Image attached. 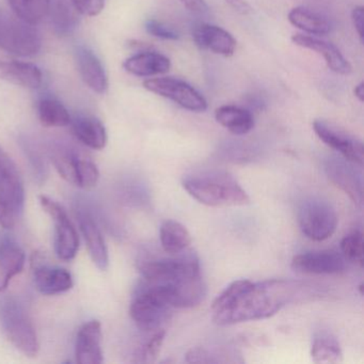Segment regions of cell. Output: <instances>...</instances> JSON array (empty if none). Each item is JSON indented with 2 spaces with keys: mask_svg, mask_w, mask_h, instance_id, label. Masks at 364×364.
<instances>
[{
  "mask_svg": "<svg viewBox=\"0 0 364 364\" xmlns=\"http://www.w3.org/2000/svg\"><path fill=\"white\" fill-rule=\"evenodd\" d=\"M310 296V287L299 281H234L213 302V321L218 326H230L268 318L283 306Z\"/></svg>",
  "mask_w": 364,
  "mask_h": 364,
  "instance_id": "1",
  "label": "cell"
},
{
  "mask_svg": "<svg viewBox=\"0 0 364 364\" xmlns=\"http://www.w3.org/2000/svg\"><path fill=\"white\" fill-rule=\"evenodd\" d=\"M185 191L201 204L212 208L244 206L250 198L237 181L220 171L200 172L183 181Z\"/></svg>",
  "mask_w": 364,
  "mask_h": 364,
  "instance_id": "2",
  "label": "cell"
},
{
  "mask_svg": "<svg viewBox=\"0 0 364 364\" xmlns=\"http://www.w3.org/2000/svg\"><path fill=\"white\" fill-rule=\"evenodd\" d=\"M0 326L16 349L27 357H36L40 344L35 326L25 306L14 296L0 298Z\"/></svg>",
  "mask_w": 364,
  "mask_h": 364,
  "instance_id": "3",
  "label": "cell"
},
{
  "mask_svg": "<svg viewBox=\"0 0 364 364\" xmlns=\"http://www.w3.org/2000/svg\"><path fill=\"white\" fill-rule=\"evenodd\" d=\"M24 206L22 176L16 163L0 146V225L12 229L22 217Z\"/></svg>",
  "mask_w": 364,
  "mask_h": 364,
  "instance_id": "4",
  "label": "cell"
},
{
  "mask_svg": "<svg viewBox=\"0 0 364 364\" xmlns=\"http://www.w3.org/2000/svg\"><path fill=\"white\" fill-rule=\"evenodd\" d=\"M142 280L153 284H173L178 281L201 274L199 259L193 252L176 257L144 262L140 266Z\"/></svg>",
  "mask_w": 364,
  "mask_h": 364,
  "instance_id": "5",
  "label": "cell"
},
{
  "mask_svg": "<svg viewBox=\"0 0 364 364\" xmlns=\"http://www.w3.org/2000/svg\"><path fill=\"white\" fill-rule=\"evenodd\" d=\"M172 306L161 289L142 281L131 304L132 319L142 331H156L168 319Z\"/></svg>",
  "mask_w": 364,
  "mask_h": 364,
  "instance_id": "6",
  "label": "cell"
},
{
  "mask_svg": "<svg viewBox=\"0 0 364 364\" xmlns=\"http://www.w3.org/2000/svg\"><path fill=\"white\" fill-rule=\"evenodd\" d=\"M41 48V35L36 26L16 16H0V50L18 57H33Z\"/></svg>",
  "mask_w": 364,
  "mask_h": 364,
  "instance_id": "7",
  "label": "cell"
},
{
  "mask_svg": "<svg viewBox=\"0 0 364 364\" xmlns=\"http://www.w3.org/2000/svg\"><path fill=\"white\" fill-rule=\"evenodd\" d=\"M302 233L314 242H323L333 235L338 228V215L331 204L321 199L306 200L298 213Z\"/></svg>",
  "mask_w": 364,
  "mask_h": 364,
  "instance_id": "8",
  "label": "cell"
},
{
  "mask_svg": "<svg viewBox=\"0 0 364 364\" xmlns=\"http://www.w3.org/2000/svg\"><path fill=\"white\" fill-rule=\"evenodd\" d=\"M144 88L149 92L171 100L189 112H203L208 109V102L203 95L184 80L173 77L150 78L144 80Z\"/></svg>",
  "mask_w": 364,
  "mask_h": 364,
  "instance_id": "9",
  "label": "cell"
},
{
  "mask_svg": "<svg viewBox=\"0 0 364 364\" xmlns=\"http://www.w3.org/2000/svg\"><path fill=\"white\" fill-rule=\"evenodd\" d=\"M40 204L55 223V251L63 261H71L80 248L77 231L70 220L65 208L46 196L40 197Z\"/></svg>",
  "mask_w": 364,
  "mask_h": 364,
  "instance_id": "10",
  "label": "cell"
},
{
  "mask_svg": "<svg viewBox=\"0 0 364 364\" xmlns=\"http://www.w3.org/2000/svg\"><path fill=\"white\" fill-rule=\"evenodd\" d=\"M313 129L323 144L338 151L347 161L360 167L363 166V144L360 140L323 120H315Z\"/></svg>",
  "mask_w": 364,
  "mask_h": 364,
  "instance_id": "11",
  "label": "cell"
},
{
  "mask_svg": "<svg viewBox=\"0 0 364 364\" xmlns=\"http://www.w3.org/2000/svg\"><path fill=\"white\" fill-rule=\"evenodd\" d=\"M345 261L336 250L311 251L294 257L291 268L304 274H338L345 270Z\"/></svg>",
  "mask_w": 364,
  "mask_h": 364,
  "instance_id": "12",
  "label": "cell"
},
{
  "mask_svg": "<svg viewBox=\"0 0 364 364\" xmlns=\"http://www.w3.org/2000/svg\"><path fill=\"white\" fill-rule=\"evenodd\" d=\"M75 215L93 263L99 269H107L108 264H109L108 249L103 234H102L97 221L95 220V217L91 214L90 210L82 204L80 205L77 204V208H75Z\"/></svg>",
  "mask_w": 364,
  "mask_h": 364,
  "instance_id": "13",
  "label": "cell"
},
{
  "mask_svg": "<svg viewBox=\"0 0 364 364\" xmlns=\"http://www.w3.org/2000/svg\"><path fill=\"white\" fill-rule=\"evenodd\" d=\"M102 325L97 319L87 321L80 328L76 336L75 357L80 364L103 363Z\"/></svg>",
  "mask_w": 364,
  "mask_h": 364,
  "instance_id": "14",
  "label": "cell"
},
{
  "mask_svg": "<svg viewBox=\"0 0 364 364\" xmlns=\"http://www.w3.org/2000/svg\"><path fill=\"white\" fill-rule=\"evenodd\" d=\"M193 39L201 50H210L223 57L233 56L237 46L229 31L210 24L196 26L193 31Z\"/></svg>",
  "mask_w": 364,
  "mask_h": 364,
  "instance_id": "15",
  "label": "cell"
},
{
  "mask_svg": "<svg viewBox=\"0 0 364 364\" xmlns=\"http://www.w3.org/2000/svg\"><path fill=\"white\" fill-rule=\"evenodd\" d=\"M291 41L295 46H300L306 50H313L317 54L323 56L327 67L334 73L340 75H349L353 72L349 61L343 56L336 46L323 40L317 39L314 36L294 35Z\"/></svg>",
  "mask_w": 364,
  "mask_h": 364,
  "instance_id": "16",
  "label": "cell"
},
{
  "mask_svg": "<svg viewBox=\"0 0 364 364\" xmlns=\"http://www.w3.org/2000/svg\"><path fill=\"white\" fill-rule=\"evenodd\" d=\"M76 65L85 84L99 95H105L108 89V77L99 57L86 46H78L75 50Z\"/></svg>",
  "mask_w": 364,
  "mask_h": 364,
  "instance_id": "17",
  "label": "cell"
},
{
  "mask_svg": "<svg viewBox=\"0 0 364 364\" xmlns=\"http://www.w3.org/2000/svg\"><path fill=\"white\" fill-rule=\"evenodd\" d=\"M48 156L59 176L67 182L76 185L80 163L85 155L68 144L54 141L48 144Z\"/></svg>",
  "mask_w": 364,
  "mask_h": 364,
  "instance_id": "18",
  "label": "cell"
},
{
  "mask_svg": "<svg viewBox=\"0 0 364 364\" xmlns=\"http://www.w3.org/2000/svg\"><path fill=\"white\" fill-rule=\"evenodd\" d=\"M33 280L38 291L43 295H57L73 287L72 274L65 268L37 264L33 267Z\"/></svg>",
  "mask_w": 364,
  "mask_h": 364,
  "instance_id": "19",
  "label": "cell"
},
{
  "mask_svg": "<svg viewBox=\"0 0 364 364\" xmlns=\"http://www.w3.org/2000/svg\"><path fill=\"white\" fill-rule=\"evenodd\" d=\"M26 255L11 238L0 240V293L7 289L14 277L24 269Z\"/></svg>",
  "mask_w": 364,
  "mask_h": 364,
  "instance_id": "20",
  "label": "cell"
},
{
  "mask_svg": "<svg viewBox=\"0 0 364 364\" xmlns=\"http://www.w3.org/2000/svg\"><path fill=\"white\" fill-rule=\"evenodd\" d=\"M0 80L26 89H38L43 76L37 65L21 61L0 60Z\"/></svg>",
  "mask_w": 364,
  "mask_h": 364,
  "instance_id": "21",
  "label": "cell"
},
{
  "mask_svg": "<svg viewBox=\"0 0 364 364\" xmlns=\"http://www.w3.org/2000/svg\"><path fill=\"white\" fill-rule=\"evenodd\" d=\"M327 173L332 183L349 196L353 203L361 204L363 200V186L361 176L348 164L340 161H330Z\"/></svg>",
  "mask_w": 364,
  "mask_h": 364,
  "instance_id": "22",
  "label": "cell"
},
{
  "mask_svg": "<svg viewBox=\"0 0 364 364\" xmlns=\"http://www.w3.org/2000/svg\"><path fill=\"white\" fill-rule=\"evenodd\" d=\"M171 68V61L165 55L155 52H142L129 57L123 63V69L127 73L138 77H151L167 73Z\"/></svg>",
  "mask_w": 364,
  "mask_h": 364,
  "instance_id": "23",
  "label": "cell"
},
{
  "mask_svg": "<svg viewBox=\"0 0 364 364\" xmlns=\"http://www.w3.org/2000/svg\"><path fill=\"white\" fill-rule=\"evenodd\" d=\"M72 129L75 137L92 150H103L107 144L105 127L95 117H78L72 122Z\"/></svg>",
  "mask_w": 364,
  "mask_h": 364,
  "instance_id": "24",
  "label": "cell"
},
{
  "mask_svg": "<svg viewBox=\"0 0 364 364\" xmlns=\"http://www.w3.org/2000/svg\"><path fill=\"white\" fill-rule=\"evenodd\" d=\"M217 122L234 135L248 134L255 127L252 114L245 108L225 105L215 112Z\"/></svg>",
  "mask_w": 364,
  "mask_h": 364,
  "instance_id": "25",
  "label": "cell"
},
{
  "mask_svg": "<svg viewBox=\"0 0 364 364\" xmlns=\"http://www.w3.org/2000/svg\"><path fill=\"white\" fill-rule=\"evenodd\" d=\"M77 10L71 0H50L48 18L55 33L59 36L71 35L77 26Z\"/></svg>",
  "mask_w": 364,
  "mask_h": 364,
  "instance_id": "26",
  "label": "cell"
},
{
  "mask_svg": "<svg viewBox=\"0 0 364 364\" xmlns=\"http://www.w3.org/2000/svg\"><path fill=\"white\" fill-rule=\"evenodd\" d=\"M289 21L296 28L311 36H325L331 31V24L325 16L306 7L291 9Z\"/></svg>",
  "mask_w": 364,
  "mask_h": 364,
  "instance_id": "27",
  "label": "cell"
},
{
  "mask_svg": "<svg viewBox=\"0 0 364 364\" xmlns=\"http://www.w3.org/2000/svg\"><path fill=\"white\" fill-rule=\"evenodd\" d=\"M159 238L164 251L171 255L183 252L191 244L188 230L176 220H167L161 225Z\"/></svg>",
  "mask_w": 364,
  "mask_h": 364,
  "instance_id": "28",
  "label": "cell"
},
{
  "mask_svg": "<svg viewBox=\"0 0 364 364\" xmlns=\"http://www.w3.org/2000/svg\"><path fill=\"white\" fill-rule=\"evenodd\" d=\"M7 3L14 16L33 26L48 18L50 0H7Z\"/></svg>",
  "mask_w": 364,
  "mask_h": 364,
  "instance_id": "29",
  "label": "cell"
},
{
  "mask_svg": "<svg viewBox=\"0 0 364 364\" xmlns=\"http://www.w3.org/2000/svg\"><path fill=\"white\" fill-rule=\"evenodd\" d=\"M40 122L46 127H65L71 123L69 112L61 102L53 97H44L38 104Z\"/></svg>",
  "mask_w": 364,
  "mask_h": 364,
  "instance_id": "30",
  "label": "cell"
},
{
  "mask_svg": "<svg viewBox=\"0 0 364 364\" xmlns=\"http://www.w3.org/2000/svg\"><path fill=\"white\" fill-rule=\"evenodd\" d=\"M311 355L316 363H336L342 361L343 358L338 340L329 333H319L315 336Z\"/></svg>",
  "mask_w": 364,
  "mask_h": 364,
  "instance_id": "31",
  "label": "cell"
},
{
  "mask_svg": "<svg viewBox=\"0 0 364 364\" xmlns=\"http://www.w3.org/2000/svg\"><path fill=\"white\" fill-rule=\"evenodd\" d=\"M23 151L31 164L33 174L39 182H43L48 176V165H46V155L43 151L40 148L39 144H36L33 139L26 137L23 138L22 141Z\"/></svg>",
  "mask_w": 364,
  "mask_h": 364,
  "instance_id": "32",
  "label": "cell"
},
{
  "mask_svg": "<svg viewBox=\"0 0 364 364\" xmlns=\"http://www.w3.org/2000/svg\"><path fill=\"white\" fill-rule=\"evenodd\" d=\"M341 251L346 261L363 267V235L355 231L348 234L341 242Z\"/></svg>",
  "mask_w": 364,
  "mask_h": 364,
  "instance_id": "33",
  "label": "cell"
},
{
  "mask_svg": "<svg viewBox=\"0 0 364 364\" xmlns=\"http://www.w3.org/2000/svg\"><path fill=\"white\" fill-rule=\"evenodd\" d=\"M165 336V330H156L155 333L151 336L150 340L142 347L141 351H140L139 353L140 359L138 360V361L144 362V363L154 362L159 353H161V346H163Z\"/></svg>",
  "mask_w": 364,
  "mask_h": 364,
  "instance_id": "34",
  "label": "cell"
},
{
  "mask_svg": "<svg viewBox=\"0 0 364 364\" xmlns=\"http://www.w3.org/2000/svg\"><path fill=\"white\" fill-rule=\"evenodd\" d=\"M144 26H146V33H150L153 37L159 38V39L171 40V41L180 39L178 31L159 21H146Z\"/></svg>",
  "mask_w": 364,
  "mask_h": 364,
  "instance_id": "35",
  "label": "cell"
},
{
  "mask_svg": "<svg viewBox=\"0 0 364 364\" xmlns=\"http://www.w3.org/2000/svg\"><path fill=\"white\" fill-rule=\"evenodd\" d=\"M71 3L78 14L89 18L99 16L105 6V0H71Z\"/></svg>",
  "mask_w": 364,
  "mask_h": 364,
  "instance_id": "36",
  "label": "cell"
},
{
  "mask_svg": "<svg viewBox=\"0 0 364 364\" xmlns=\"http://www.w3.org/2000/svg\"><path fill=\"white\" fill-rule=\"evenodd\" d=\"M363 20H364V9L362 6L355 7L351 12V21H353V27L359 36L360 41L363 42Z\"/></svg>",
  "mask_w": 364,
  "mask_h": 364,
  "instance_id": "37",
  "label": "cell"
},
{
  "mask_svg": "<svg viewBox=\"0 0 364 364\" xmlns=\"http://www.w3.org/2000/svg\"><path fill=\"white\" fill-rule=\"evenodd\" d=\"M182 5L193 14H205L208 7L204 0H180Z\"/></svg>",
  "mask_w": 364,
  "mask_h": 364,
  "instance_id": "38",
  "label": "cell"
},
{
  "mask_svg": "<svg viewBox=\"0 0 364 364\" xmlns=\"http://www.w3.org/2000/svg\"><path fill=\"white\" fill-rule=\"evenodd\" d=\"M225 3L235 10L237 14H242V16H247L252 12V8L247 3L246 0H225Z\"/></svg>",
  "mask_w": 364,
  "mask_h": 364,
  "instance_id": "39",
  "label": "cell"
},
{
  "mask_svg": "<svg viewBox=\"0 0 364 364\" xmlns=\"http://www.w3.org/2000/svg\"><path fill=\"white\" fill-rule=\"evenodd\" d=\"M353 95H355V97H357V99L359 100L361 103L364 101L363 82H360L359 85H357V86L355 87V89H353Z\"/></svg>",
  "mask_w": 364,
  "mask_h": 364,
  "instance_id": "40",
  "label": "cell"
}]
</instances>
